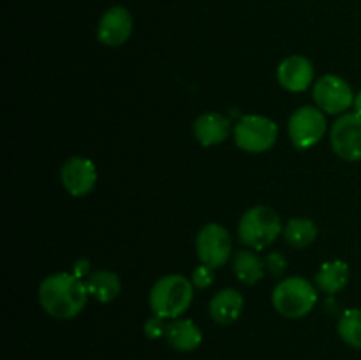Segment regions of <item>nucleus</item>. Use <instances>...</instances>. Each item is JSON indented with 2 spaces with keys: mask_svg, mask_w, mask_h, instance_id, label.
<instances>
[{
  "mask_svg": "<svg viewBox=\"0 0 361 360\" xmlns=\"http://www.w3.org/2000/svg\"><path fill=\"white\" fill-rule=\"evenodd\" d=\"M212 282H214V268L208 267V265H200L192 272V284L196 288L204 289L208 286H212Z\"/></svg>",
  "mask_w": 361,
  "mask_h": 360,
  "instance_id": "nucleus-22",
  "label": "nucleus"
},
{
  "mask_svg": "<svg viewBox=\"0 0 361 360\" xmlns=\"http://www.w3.org/2000/svg\"><path fill=\"white\" fill-rule=\"evenodd\" d=\"M192 133L203 147H214L229 136V120L221 113H204L194 120Z\"/></svg>",
  "mask_w": 361,
  "mask_h": 360,
  "instance_id": "nucleus-13",
  "label": "nucleus"
},
{
  "mask_svg": "<svg viewBox=\"0 0 361 360\" xmlns=\"http://www.w3.org/2000/svg\"><path fill=\"white\" fill-rule=\"evenodd\" d=\"M317 236V226L314 224L312 219L295 217L286 224L284 239L295 249H303L310 246Z\"/></svg>",
  "mask_w": 361,
  "mask_h": 360,
  "instance_id": "nucleus-19",
  "label": "nucleus"
},
{
  "mask_svg": "<svg viewBox=\"0 0 361 360\" xmlns=\"http://www.w3.org/2000/svg\"><path fill=\"white\" fill-rule=\"evenodd\" d=\"M264 265H267L268 270L274 275H282V272L286 270V258L282 256L281 253H271L268 254L267 260H264Z\"/></svg>",
  "mask_w": 361,
  "mask_h": 360,
  "instance_id": "nucleus-23",
  "label": "nucleus"
},
{
  "mask_svg": "<svg viewBox=\"0 0 361 360\" xmlns=\"http://www.w3.org/2000/svg\"><path fill=\"white\" fill-rule=\"evenodd\" d=\"M353 106H355V113H358L361 116V92L355 95V102H353Z\"/></svg>",
  "mask_w": 361,
  "mask_h": 360,
  "instance_id": "nucleus-25",
  "label": "nucleus"
},
{
  "mask_svg": "<svg viewBox=\"0 0 361 360\" xmlns=\"http://www.w3.org/2000/svg\"><path fill=\"white\" fill-rule=\"evenodd\" d=\"M196 251L203 265H208L212 268L226 265L233 251L231 236H229L228 229L217 222L203 226L197 233Z\"/></svg>",
  "mask_w": 361,
  "mask_h": 360,
  "instance_id": "nucleus-7",
  "label": "nucleus"
},
{
  "mask_svg": "<svg viewBox=\"0 0 361 360\" xmlns=\"http://www.w3.org/2000/svg\"><path fill=\"white\" fill-rule=\"evenodd\" d=\"M62 184L71 196H87L92 193L97 182V169L94 162L87 157H71L63 162L62 172Z\"/></svg>",
  "mask_w": 361,
  "mask_h": 360,
  "instance_id": "nucleus-10",
  "label": "nucleus"
},
{
  "mask_svg": "<svg viewBox=\"0 0 361 360\" xmlns=\"http://www.w3.org/2000/svg\"><path fill=\"white\" fill-rule=\"evenodd\" d=\"M277 81L289 92H303L314 81V66L302 55H291L277 67Z\"/></svg>",
  "mask_w": 361,
  "mask_h": 360,
  "instance_id": "nucleus-12",
  "label": "nucleus"
},
{
  "mask_svg": "<svg viewBox=\"0 0 361 360\" xmlns=\"http://www.w3.org/2000/svg\"><path fill=\"white\" fill-rule=\"evenodd\" d=\"M314 101L317 108L330 115H338L349 109L355 102V94L348 81L335 74H324L314 85Z\"/></svg>",
  "mask_w": 361,
  "mask_h": 360,
  "instance_id": "nucleus-8",
  "label": "nucleus"
},
{
  "mask_svg": "<svg viewBox=\"0 0 361 360\" xmlns=\"http://www.w3.org/2000/svg\"><path fill=\"white\" fill-rule=\"evenodd\" d=\"M145 334H147L148 339H161L162 335H166V330H168V325L164 323V318L154 314L152 318H148L145 321Z\"/></svg>",
  "mask_w": 361,
  "mask_h": 360,
  "instance_id": "nucleus-21",
  "label": "nucleus"
},
{
  "mask_svg": "<svg viewBox=\"0 0 361 360\" xmlns=\"http://www.w3.org/2000/svg\"><path fill=\"white\" fill-rule=\"evenodd\" d=\"M264 261L249 249L238 251L233 258V272L236 279L245 284H256L264 275Z\"/></svg>",
  "mask_w": 361,
  "mask_h": 360,
  "instance_id": "nucleus-18",
  "label": "nucleus"
},
{
  "mask_svg": "<svg viewBox=\"0 0 361 360\" xmlns=\"http://www.w3.org/2000/svg\"><path fill=\"white\" fill-rule=\"evenodd\" d=\"M133 34V16L122 6H113L102 14L97 25V39L106 46H120Z\"/></svg>",
  "mask_w": 361,
  "mask_h": 360,
  "instance_id": "nucleus-11",
  "label": "nucleus"
},
{
  "mask_svg": "<svg viewBox=\"0 0 361 360\" xmlns=\"http://www.w3.org/2000/svg\"><path fill=\"white\" fill-rule=\"evenodd\" d=\"M288 133L293 145L298 148H310L319 143L326 133V116L316 106H302L291 115Z\"/></svg>",
  "mask_w": 361,
  "mask_h": 360,
  "instance_id": "nucleus-6",
  "label": "nucleus"
},
{
  "mask_svg": "<svg viewBox=\"0 0 361 360\" xmlns=\"http://www.w3.org/2000/svg\"><path fill=\"white\" fill-rule=\"evenodd\" d=\"M331 148L345 161H361V116L344 113L335 120L330 134Z\"/></svg>",
  "mask_w": 361,
  "mask_h": 360,
  "instance_id": "nucleus-9",
  "label": "nucleus"
},
{
  "mask_svg": "<svg viewBox=\"0 0 361 360\" xmlns=\"http://www.w3.org/2000/svg\"><path fill=\"white\" fill-rule=\"evenodd\" d=\"M243 311V296L235 288H226L215 293L210 300V314L217 323L231 325Z\"/></svg>",
  "mask_w": 361,
  "mask_h": 360,
  "instance_id": "nucleus-14",
  "label": "nucleus"
},
{
  "mask_svg": "<svg viewBox=\"0 0 361 360\" xmlns=\"http://www.w3.org/2000/svg\"><path fill=\"white\" fill-rule=\"evenodd\" d=\"M282 224L277 212L264 205H256L242 215L238 224V240L254 251L267 249L281 235Z\"/></svg>",
  "mask_w": 361,
  "mask_h": 360,
  "instance_id": "nucleus-3",
  "label": "nucleus"
},
{
  "mask_svg": "<svg viewBox=\"0 0 361 360\" xmlns=\"http://www.w3.org/2000/svg\"><path fill=\"white\" fill-rule=\"evenodd\" d=\"M349 265L342 260H334L323 263L321 270L316 274V284L321 292L324 293H338L341 289L345 288L349 282Z\"/></svg>",
  "mask_w": 361,
  "mask_h": 360,
  "instance_id": "nucleus-17",
  "label": "nucleus"
},
{
  "mask_svg": "<svg viewBox=\"0 0 361 360\" xmlns=\"http://www.w3.org/2000/svg\"><path fill=\"white\" fill-rule=\"evenodd\" d=\"M194 284L180 274H169L159 279L150 292V307L154 314L164 320H176L192 304Z\"/></svg>",
  "mask_w": 361,
  "mask_h": 360,
  "instance_id": "nucleus-2",
  "label": "nucleus"
},
{
  "mask_svg": "<svg viewBox=\"0 0 361 360\" xmlns=\"http://www.w3.org/2000/svg\"><path fill=\"white\" fill-rule=\"evenodd\" d=\"M85 284H87L88 295H92L95 300L102 304L115 300L120 295V289H122L120 277L115 272L109 270L94 272V274L88 275Z\"/></svg>",
  "mask_w": 361,
  "mask_h": 360,
  "instance_id": "nucleus-16",
  "label": "nucleus"
},
{
  "mask_svg": "<svg viewBox=\"0 0 361 360\" xmlns=\"http://www.w3.org/2000/svg\"><path fill=\"white\" fill-rule=\"evenodd\" d=\"M338 335L351 348L361 349V309H348L338 320Z\"/></svg>",
  "mask_w": 361,
  "mask_h": 360,
  "instance_id": "nucleus-20",
  "label": "nucleus"
},
{
  "mask_svg": "<svg viewBox=\"0 0 361 360\" xmlns=\"http://www.w3.org/2000/svg\"><path fill=\"white\" fill-rule=\"evenodd\" d=\"M166 339H168L169 346L175 348L176 352H194L203 341V334L192 320L176 318L168 325Z\"/></svg>",
  "mask_w": 361,
  "mask_h": 360,
  "instance_id": "nucleus-15",
  "label": "nucleus"
},
{
  "mask_svg": "<svg viewBox=\"0 0 361 360\" xmlns=\"http://www.w3.org/2000/svg\"><path fill=\"white\" fill-rule=\"evenodd\" d=\"M275 311L286 318H303L314 309L317 292L305 277L282 279L271 293Z\"/></svg>",
  "mask_w": 361,
  "mask_h": 360,
  "instance_id": "nucleus-4",
  "label": "nucleus"
},
{
  "mask_svg": "<svg viewBox=\"0 0 361 360\" xmlns=\"http://www.w3.org/2000/svg\"><path fill=\"white\" fill-rule=\"evenodd\" d=\"M73 274L80 279L88 277V275H90V261L85 260V258L78 260L73 267Z\"/></svg>",
  "mask_w": 361,
  "mask_h": 360,
  "instance_id": "nucleus-24",
  "label": "nucleus"
},
{
  "mask_svg": "<svg viewBox=\"0 0 361 360\" xmlns=\"http://www.w3.org/2000/svg\"><path fill=\"white\" fill-rule=\"evenodd\" d=\"M277 136V124L263 115H245L235 126V143L250 154L270 150Z\"/></svg>",
  "mask_w": 361,
  "mask_h": 360,
  "instance_id": "nucleus-5",
  "label": "nucleus"
},
{
  "mask_svg": "<svg viewBox=\"0 0 361 360\" xmlns=\"http://www.w3.org/2000/svg\"><path fill=\"white\" fill-rule=\"evenodd\" d=\"M87 284L69 272L51 274L39 286V304L49 316L71 320L87 306Z\"/></svg>",
  "mask_w": 361,
  "mask_h": 360,
  "instance_id": "nucleus-1",
  "label": "nucleus"
}]
</instances>
